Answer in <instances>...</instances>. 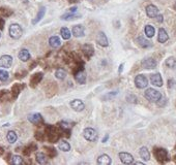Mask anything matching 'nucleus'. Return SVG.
I'll list each match as a JSON object with an SVG mask.
<instances>
[{"label":"nucleus","mask_w":176,"mask_h":165,"mask_svg":"<svg viewBox=\"0 0 176 165\" xmlns=\"http://www.w3.org/2000/svg\"><path fill=\"white\" fill-rule=\"evenodd\" d=\"M82 52L86 57L89 58L94 54V49H93V46L90 45H84L82 46Z\"/></svg>","instance_id":"f3484780"},{"label":"nucleus","mask_w":176,"mask_h":165,"mask_svg":"<svg viewBox=\"0 0 176 165\" xmlns=\"http://www.w3.org/2000/svg\"><path fill=\"white\" fill-rule=\"evenodd\" d=\"M156 18H157V21H159V22H163V16H159V14H157Z\"/></svg>","instance_id":"a19ab883"},{"label":"nucleus","mask_w":176,"mask_h":165,"mask_svg":"<svg viewBox=\"0 0 176 165\" xmlns=\"http://www.w3.org/2000/svg\"><path fill=\"white\" fill-rule=\"evenodd\" d=\"M88 1H92V0H88Z\"/></svg>","instance_id":"a18cd8bd"},{"label":"nucleus","mask_w":176,"mask_h":165,"mask_svg":"<svg viewBox=\"0 0 176 165\" xmlns=\"http://www.w3.org/2000/svg\"><path fill=\"white\" fill-rule=\"evenodd\" d=\"M11 163L14 165H22L24 162H23V158L21 157V156H14L13 157V160H11Z\"/></svg>","instance_id":"f704fd0d"},{"label":"nucleus","mask_w":176,"mask_h":165,"mask_svg":"<svg viewBox=\"0 0 176 165\" xmlns=\"http://www.w3.org/2000/svg\"><path fill=\"white\" fill-rule=\"evenodd\" d=\"M71 107L74 111H82L85 108V105L80 99H75L71 102Z\"/></svg>","instance_id":"9d476101"},{"label":"nucleus","mask_w":176,"mask_h":165,"mask_svg":"<svg viewBox=\"0 0 176 165\" xmlns=\"http://www.w3.org/2000/svg\"><path fill=\"white\" fill-rule=\"evenodd\" d=\"M58 132L56 130V128L54 127H50L49 128V133H48V138H49V140H51L52 143H55L56 140L58 139Z\"/></svg>","instance_id":"dca6fc26"},{"label":"nucleus","mask_w":176,"mask_h":165,"mask_svg":"<svg viewBox=\"0 0 176 165\" xmlns=\"http://www.w3.org/2000/svg\"><path fill=\"white\" fill-rule=\"evenodd\" d=\"M22 88H23V86H21L20 84L14 85L13 88H11V94H13L14 98H17L18 95H19L20 92H21V90H22Z\"/></svg>","instance_id":"cd10ccee"},{"label":"nucleus","mask_w":176,"mask_h":165,"mask_svg":"<svg viewBox=\"0 0 176 165\" xmlns=\"http://www.w3.org/2000/svg\"><path fill=\"white\" fill-rule=\"evenodd\" d=\"M19 59L23 62L28 61L29 59H30V53L28 52V50H26V49L21 50L19 53Z\"/></svg>","instance_id":"412c9836"},{"label":"nucleus","mask_w":176,"mask_h":165,"mask_svg":"<svg viewBox=\"0 0 176 165\" xmlns=\"http://www.w3.org/2000/svg\"><path fill=\"white\" fill-rule=\"evenodd\" d=\"M6 138H7V140H8V143H15L17 141V139H18V136H17L16 132L10 131L7 133V135H6Z\"/></svg>","instance_id":"c756f323"},{"label":"nucleus","mask_w":176,"mask_h":165,"mask_svg":"<svg viewBox=\"0 0 176 165\" xmlns=\"http://www.w3.org/2000/svg\"><path fill=\"white\" fill-rule=\"evenodd\" d=\"M75 79H76L77 82H79V84H85L86 82V73L83 69H80L78 70L76 73H75Z\"/></svg>","instance_id":"9b49d317"},{"label":"nucleus","mask_w":176,"mask_h":165,"mask_svg":"<svg viewBox=\"0 0 176 165\" xmlns=\"http://www.w3.org/2000/svg\"><path fill=\"white\" fill-rule=\"evenodd\" d=\"M154 156L160 162H164L168 159V152L165 149H156L154 150Z\"/></svg>","instance_id":"423d86ee"},{"label":"nucleus","mask_w":176,"mask_h":165,"mask_svg":"<svg viewBox=\"0 0 176 165\" xmlns=\"http://www.w3.org/2000/svg\"><path fill=\"white\" fill-rule=\"evenodd\" d=\"M165 64L167 65V67H169V68H175L176 67V59L174 57H169L166 60Z\"/></svg>","instance_id":"7c9ffc66"},{"label":"nucleus","mask_w":176,"mask_h":165,"mask_svg":"<svg viewBox=\"0 0 176 165\" xmlns=\"http://www.w3.org/2000/svg\"><path fill=\"white\" fill-rule=\"evenodd\" d=\"M8 31H10L11 37H13L14 39H18L23 34V29L19 24H11L10 26V30Z\"/></svg>","instance_id":"f03ea898"},{"label":"nucleus","mask_w":176,"mask_h":165,"mask_svg":"<svg viewBox=\"0 0 176 165\" xmlns=\"http://www.w3.org/2000/svg\"><path fill=\"white\" fill-rule=\"evenodd\" d=\"M8 78H10V74L6 70H3V69H0V81L1 82H6Z\"/></svg>","instance_id":"72a5a7b5"},{"label":"nucleus","mask_w":176,"mask_h":165,"mask_svg":"<svg viewBox=\"0 0 176 165\" xmlns=\"http://www.w3.org/2000/svg\"><path fill=\"white\" fill-rule=\"evenodd\" d=\"M139 154H140V156H141V158L143 159V160L148 161L149 159H150V154H149V151L146 147H142V148L140 149Z\"/></svg>","instance_id":"b1692460"},{"label":"nucleus","mask_w":176,"mask_h":165,"mask_svg":"<svg viewBox=\"0 0 176 165\" xmlns=\"http://www.w3.org/2000/svg\"><path fill=\"white\" fill-rule=\"evenodd\" d=\"M154 32H156V30H154V28L151 25H147L145 27V34L147 37H153Z\"/></svg>","instance_id":"2f4dec72"},{"label":"nucleus","mask_w":176,"mask_h":165,"mask_svg":"<svg viewBox=\"0 0 176 165\" xmlns=\"http://www.w3.org/2000/svg\"><path fill=\"white\" fill-rule=\"evenodd\" d=\"M111 162H112L111 158H110L108 155H102L97 159V163L102 164V165H109V164H111Z\"/></svg>","instance_id":"4be33fe9"},{"label":"nucleus","mask_w":176,"mask_h":165,"mask_svg":"<svg viewBox=\"0 0 176 165\" xmlns=\"http://www.w3.org/2000/svg\"><path fill=\"white\" fill-rule=\"evenodd\" d=\"M49 43H50V46H51L52 48L57 49V48H59V46H60V45H61L60 38L57 37V36H52V37L49 39Z\"/></svg>","instance_id":"5701e85b"},{"label":"nucleus","mask_w":176,"mask_h":165,"mask_svg":"<svg viewBox=\"0 0 176 165\" xmlns=\"http://www.w3.org/2000/svg\"><path fill=\"white\" fill-rule=\"evenodd\" d=\"M58 149L61 150L62 152H68L71 150V146L67 141L65 140H61L60 143H58Z\"/></svg>","instance_id":"bb28decb"},{"label":"nucleus","mask_w":176,"mask_h":165,"mask_svg":"<svg viewBox=\"0 0 176 165\" xmlns=\"http://www.w3.org/2000/svg\"><path fill=\"white\" fill-rule=\"evenodd\" d=\"M13 64V57L10 55H3L0 57V67L2 68H10Z\"/></svg>","instance_id":"39448f33"},{"label":"nucleus","mask_w":176,"mask_h":165,"mask_svg":"<svg viewBox=\"0 0 176 165\" xmlns=\"http://www.w3.org/2000/svg\"><path fill=\"white\" fill-rule=\"evenodd\" d=\"M97 41L98 45L101 46H103V48H106V46H108V45H109L108 38H107L106 34L104 33V32H98L97 36Z\"/></svg>","instance_id":"1a4fd4ad"},{"label":"nucleus","mask_w":176,"mask_h":165,"mask_svg":"<svg viewBox=\"0 0 176 165\" xmlns=\"http://www.w3.org/2000/svg\"><path fill=\"white\" fill-rule=\"evenodd\" d=\"M73 34L76 37H81L84 35V27L82 25H76L73 28Z\"/></svg>","instance_id":"a211bd4d"},{"label":"nucleus","mask_w":176,"mask_h":165,"mask_svg":"<svg viewBox=\"0 0 176 165\" xmlns=\"http://www.w3.org/2000/svg\"><path fill=\"white\" fill-rule=\"evenodd\" d=\"M60 34H61L62 38H63V39H65V40L70 39L71 36V31L68 30V28H67V27L61 28V30H60Z\"/></svg>","instance_id":"c85d7f7f"},{"label":"nucleus","mask_w":176,"mask_h":165,"mask_svg":"<svg viewBox=\"0 0 176 165\" xmlns=\"http://www.w3.org/2000/svg\"><path fill=\"white\" fill-rule=\"evenodd\" d=\"M77 17H79V14H75V13H70V11H68L67 14H65L61 17V19L62 20H71V19H75V18H77Z\"/></svg>","instance_id":"c9c22d12"},{"label":"nucleus","mask_w":176,"mask_h":165,"mask_svg":"<svg viewBox=\"0 0 176 165\" xmlns=\"http://www.w3.org/2000/svg\"><path fill=\"white\" fill-rule=\"evenodd\" d=\"M108 137H109V136H108V135H106V136H105V137H104V139H103V143H106V140H107V139H108Z\"/></svg>","instance_id":"37998d69"},{"label":"nucleus","mask_w":176,"mask_h":165,"mask_svg":"<svg viewBox=\"0 0 176 165\" xmlns=\"http://www.w3.org/2000/svg\"><path fill=\"white\" fill-rule=\"evenodd\" d=\"M144 96L145 98L149 100L150 102H159L160 99L162 98L161 92H159V91L156 89H152V88H149V89L146 90L144 93Z\"/></svg>","instance_id":"f257e3e1"},{"label":"nucleus","mask_w":176,"mask_h":165,"mask_svg":"<svg viewBox=\"0 0 176 165\" xmlns=\"http://www.w3.org/2000/svg\"><path fill=\"white\" fill-rule=\"evenodd\" d=\"M3 152H4L3 148H1V147H0V156H1L2 154H3Z\"/></svg>","instance_id":"79ce46f5"},{"label":"nucleus","mask_w":176,"mask_h":165,"mask_svg":"<svg viewBox=\"0 0 176 165\" xmlns=\"http://www.w3.org/2000/svg\"><path fill=\"white\" fill-rule=\"evenodd\" d=\"M169 39V35L167 33V31L164 28H161L159 30V36H157V40L161 43H165L167 40Z\"/></svg>","instance_id":"4468645a"},{"label":"nucleus","mask_w":176,"mask_h":165,"mask_svg":"<svg viewBox=\"0 0 176 165\" xmlns=\"http://www.w3.org/2000/svg\"><path fill=\"white\" fill-rule=\"evenodd\" d=\"M55 76H56V78L61 79L62 81V79H64L65 76H67V72H65L63 69H58V70H56Z\"/></svg>","instance_id":"473e14b6"},{"label":"nucleus","mask_w":176,"mask_h":165,"mask_svg":"<svg viewBox=\"0 0 176 165\" xmlns=\"http://www.w3.org/2000/svg\"><path fill=\"white\" fill-rule=\"evenodd\" d=\"M83 136L88 141H97L98 138L97 131L93 128H85L83 131Z\"/></svg>","instance_id":"7ed1b4c3"},{"label":"nucleus","mask_w":176,"mask_h":165,"mask_svg":"<svg viewBox=\"0 0 176 165\" xmlns=\"http://www.w3.org/2000/svg\"><path fill=\"white\" fill-rule=\"evenodd\" d=\"M28 120L29 122H31L32 124H34V125H38V124L43 122V117H41V114H33L28 117Z\"/></svg>","instance_id":"2eb2a0df"},{"label":"nucleus","mask_w":176,"mask_h":165,"mask_svg":"<svg viewBox=\"0 0 176 165\" xmlns=\"http://www.w3.org/2000/svg\"><path fill=\"white\" fill-rule=\"evenodd\" d=\"M136 164H140V165H142L143 163H142V162H136Z\"/></svg>","instance_id":"c03bdc74"},{"label":"nucleus","mask_w":176,"mask_h":165,"mask_svg":"<svg viewBox=\"0 0 176 165\" xmlns=\"http://www.w3.org/2000/svg\"><path fill=\"white\" fill-rule=\"evenodd\" d=\"M141 64L145 69H153L157 67V61L153 58H146L142 61Z\"/></svg>","instance_id":"0eeeda50"},{"label":"nucleus","mask_w":176,"mask_h":165,"mask_svg":"<svg viewBox=\"0 0 176 165\" xmlns=\"http://www.w3.org/2000/svg\"><path fill=\"white\" fill-rule=\"evenodd\" d=\"M146 14L149 18H156L157 14H159V8H157L156 5L150 4L146 7Z\"/></svg>","instance_id":"ddd939ff"},{"label":"nucleus","mask_w":176,"mask_h":165,"mask_svg":"<svg viewBox=\"0 0 176 165\" xmlns=\"http://www.w3.org/2000/svg\"><path fill=\"white\" fill-rule=\"evenodd\" d=\"M35 159L38 164H47L48 163V156L44 153H36Z\"/></svg>","instance_id":"aec40b11"},{"label":"nucleus","mask_w":176,"mask_h":165,"mask_svg":"<svg viewBox=\"0 0 176 165\" xmlns=\"http://www.w3.org/2000/svg\"><path fill=\"white\" fill-rule=\"evenodd\" d=\"M119 158H120V161L123 164H132L134 162V157L129 153L125 152H121L119 153Z\"/></svg>","instance_id":"6e6552de"},{"label":"nucleus","mask_w":176,"mask_h":165,"mask_svg":"<svg viewBox=\"0 0 176 165\" xmlns=\"http://www.w3.org/2000/svg\"><path fill=\"white\" fill-rule=\"evenodd\" d=\"M135 85L138 89H144V88L147 87V85H148V79L145 75L139 74V75H137L135 78Z\"/></svg>","instance_id":"20e7f679"},{"label":"nucleus","mask_w":176,"mask_h":165,"mask_svg":"<svg viewBox=\"0 0 176 165\" xmlns=\"http://www.w3.org/2000/svg\"><path fill=\"white\" fill-rule=\"evenodd\" d=\"M60 127L63 129V130H70V129H71V125L67 122H64V121H63V122L60 123Z\"/></svg>","instance_id":"4c0bfd02"},{"label":"nucleus","mask_w":176,"mask_h":165,"mask_svg":"<svg viewBox=\"0 0 176 165\" xmlns=\"http://www.w3.org/2000/svg\"><path fill=\"white\" fill-rule=\"evenodd\" d=\"M4 27V20L2 18H0V30H2Z\"/></svg>","instance_id":"ea45409f"},{"label":"nucleus","mask_w":176,"mask_h":165,"mask_svg":"<svg viewBox=\"0 0 176 165\" xmlns=\"http://www.w3.org/2000/svg\"><path fill=\"white\" fill-rule=\"evenodd\" d=\"M54 150L55 149H53V148L48 149V153H49V156H51V157H54V156L56 155V153H55Z\"/></svg>","instance_id":"58836bf2"},{"label":"nucleus","mask_w":176,"mask_h":165,"mask_svg":"<svg viewBox=\"0 0 176 165\" xmlns=\"http://www.w3.org/2000/svg\"><path fill=\"white\" fill-rule=\"evenodd\" d=\"M0 14H1L3 17H10L11 14H13V11H11V10H8V8L1 7V8H0Z\"/></svg>","instance_id":"e433bc0d"},{"label":"nucleus","mask_w":176,"mask_h":165,"mask_svg":"<svg viewBox=\"0 0 176 165\" xmlns=\"http://www.w3.org/2000/svg\"><path fill=\"white\" fill-rule=\"evenodd\" d=\"M43 76H44V73L43 72H37V73H35V74L32 75V78H31V86H36L37 84H40L41 81L43 79Z\"/></svg>","instance_id":"6ab92c4d"},{"label":"nucleus","mask_w":176,"mask_h":165,"mask_svg":"<svg viewBox=\"0 0 176 165\" xmlns=\"http://www.w3.org/2000/svg\"><path fill=\"white\" fill-rule=\"evenodd\" d=\"M45 13H46V7H41V10H40V11H38V14H37V16L35 17V19L32 21V24L33 25H35V24H37L38 22H40V21L43 19V17L45 16Z\"/></svg>","instance_id":"a878e982"},{"label":"nucleus","mask_w":176,"mask_h":165,"mask_svg":"<svg viewBox=\"0 0 176 165\" xmlns=\"http://www.w3.org/2000/svg\"><path fill=\"white\" fill-rule=\"evenodd\" d=\"M137 42H138V45L141 46V48H148V46H151L150 41H148L143 36H139L137 38Z\"/></svg>","instance_id":"393cba45"},{"label":"nucleus","mask_w":176,"mask_h":165,"mask_svg":"<svg viewBox=\"0 0 176 165\" xmlns=\"http://www.w3.org/2000/svg\"><path fill=\"white\" fill-rule=\"evenodd\" d=\"M150 82H151V84L154 85V86H157V87H162L163 86V78H162V76H161L160 73L151 74Z\"/></svg>","instance_id":"f8f14e48"}]
</instances>
